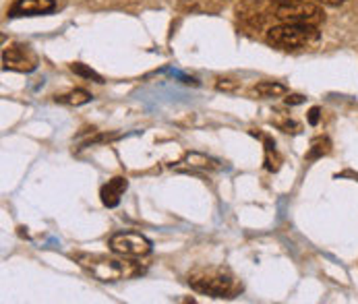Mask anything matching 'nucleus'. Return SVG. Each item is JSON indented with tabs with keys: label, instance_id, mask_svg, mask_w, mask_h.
Instances as JSON below:
<instances>
[{
	"label": "nucleus",
	"instance_id": "f257e3e1",
	"mask_svg": "<svg viewBox=\"0 0 358 304\" xmlns=\"http://www.w3.org/2000/svg\"><path fill=\"white\" fill-rule=\"evenodd\" d=\"M321 40L319 27L308 23H280L267 31V42L280 50H305Z\"/></svg>",
	"mask_w": 358,
	"mask_h": 304
},
{
	"label": "nucleus",
	"instance_id": "f03ea898",
	"mask_svg": "<svg viewBox=\"0 0 358 304\" xmlns=\"http://www.w3.org/2000/svg\"><path fill=\"white\" fill-rule=\"evenodd\" d=\"M189 284L195 292L213 298H230L238 290L236 280L224 267H199L189 275Z\"/></svg>",
	"mask_w": 358,
	"mask_h": 304
},
{
	"label": "nucleus",
	"instance_id": "7ed1b4c3",
	"mask_svg": "<svg viewBox=\"0 0 358 304\" xmlns=\"http://www.w3.org/2000/svg\"><path fill=\"white\" fill-rule=\"evenodd\" d=\"M79 263L100 282H118L122 277H131V275L139 273V269L131 261L112 259V256H103V254L79 256Z\"/></svg>",
	"mask_w": 358,
	"mask_h": 304
},
{
	"label": "nucleus",
	"instance_id": "20e7f679",
	"mask_svg": "<svg viewBox=\"0 0 358 304\" xmlns=\"http://www.w3.org/2000/svg\"><path fill=\"white\" fill-rule=\"evenodd\" d=\"M273 17L282 23H308V25H321L325 21V13L321 4L317 2H296V4H278L273 6Z\"/></svg>",
	"mask_w": 358,
	"mask_h": 304
},
{
	"label": "nucleus",
	"instance_id": "39448f33",
	"mask_svg": "<svg viewBox=\"0 0 358 304\" xmlns=\"http://www.w3.org/2000/svg\"><path fill=\"white\" fill-rule=\"evenodd\" d=\"M110 251L122 256H145L152 253V243L137 232H118L108 243Z\"/></svg>",
	"mask_w": 358,
	"mask_h": 304
},
{
	"label": "nucleus",
	"instance_id": "423d86ee",
	"mask_svg": "<svg viewBox=\"0 0 358 304\" xmlns=\"http://www.w3.org/2000/svg\"><path fill=\"white\" fill-rule=\"evenodd\" d=\"M36 66H38V58L27 46H10L2 52V68L4 71L31 73Z\"/></svg>",
	"mask_w": 358,
	"mask_h": 304
},
{
	"label": "nucleus",
	"instance_id": "0eeeda50",
	"mask_svg": "<svg viewBox=\"0 0 358 304\" xmlns=\"http://www.w3.org/2000/svg\"><path fill=\"white\" fill-rule=\"evenodd\" d=\"M56 8L54 0H17L8 8V17H34V15H46Z\"/></svg>",
	"mask_w": 358,
	"mask_h": 304
},
{
	"label": "nucleus",
	"instance_id": "6e6552de",
	"mask_svg": "<svg viewBox=\"0 0 358 304\" xmlns=\"http://www.w3.org/2000/svg\"><path fill=\"white\" fill-rule=\"evenodd\" d=\"M124 191H127V178L116 176V178L108 180V184H103L102 193H100L102 203L106 207H116L120 203V197L124 195Z\"/></svg>",
	"mask_w": 358,
	"mask_h": 304
},
{
	"label": "nucleus",
	"instance_id": "1a4fd4ad",
	"mask_svg": "<svg viewBox=\"0 0 358 304\" xmlns=\"http://www.w3.org/2000/svg\"><path fill=\"white\" fill-rule=\"evenodd\" d=\"M257 96L261 98H275V96H284L286 94V85L282 83H275V81H263V83H257L253 87Z\"/></svg>",
	"mask_w": 358,
	"mask_h": 304
},
{
	"label": "nucleus",
	"instance_id": "9d476101",
	"mask_svg": "<svg viewBox=\"0 0 358 304\" xmlns=\"http://www.w3.org/2000/svg\"><path fill=\"white\" fill-rule=\"evenodd\" d=\"M56 101L60 103H69V106H83V103H90L92 101V94H87L85 89H75L66 96H60L56 98Z\"/></svg>",
	"mask_w": 358,
	"mask_h": 304
},
{
	"label": "nucleus",
	"instance_id": "9b49d317",
	"mask_svg": "<svg viewBox=\"0 0 358 304\" xmlns=\"http://www.w3.org/2000/svg\"><path fill=\"white\" fill-rule=\"evenodd\" d=\"M280 164H282V159L275 152V143L271 139H265V168L269 172H275L280 168Z\"/></svg>",
	"mask_w": 358,
	"mask_h": 304
},
{
	"label": "nucleus",
	"instance_id": "f8f14e48",
	"mask_svg": "<svg viewBox=\"0 0 358 304\" xmlns=\"http://www.w3.org/2000/svg\"><path fill=\"white\" fill-rule=\"evenodd\" d=\"M331 152V143L327 141V139H315L313 141V145H310V152H308V159H319V157H323V155H327V153Z\"/></svg>",
	"mask_w": 358,
	"mask_h": 304
},
{
	"label": "nucleus",
	"instance_id": "ddd939ff",
	"mask_svg": "<svg viewBox=\"0 0 358 304\" xmlns=\"http://www.w3.org/2000/svg\"><path fill=\"white\" fill-rule=\"evenodd\" d=\"M71 71L75 73V75H81V77H85V79H94L96 83H103V79L96 73V71H92V68H87L85 64H81V62H75V64H71Z\"/></svg>",
	"mask_w": 358,
	"mask_h": 304
},
{
	"label": "nucleus",
	"instance_id": "4468645a",
	"mask_svg": "<svg viewBox=\"0 0 358 304\" xmlns=\"http://www.w3.org/2000/svg\"><path fill=\"white\" fill-rule=\"evenodd\" d=\"M215 87H217L220 92H234V89L238 87V83H236V81H230V79H220V81L215 83Z\"/></svg>",
	"mask_w": 358,
	"mask_h": 304
},
{
	"label": "nucleus",
	"instance_id": "2eb2a0df",
	"mask_svg": "<svg viewBox=\"0 0 358 304\" xmlns=\"http://www.w3.org/2000/svg\"><path fill=\"white\" fill-rule=\"evenodd\" d=\"M308 122H310V124H317V122H319V108H313V110L308 112Z\"/></svg>",
	"mask_w": 358,
	"mask_h": 304
},
{
	"label": "nucleus",
	"instance_id": "dca6fc26",
	"mask_svg": "<svg viewBox=\"0 0 358 304\" xmlns=\"http://www.w3.org/2000/svg\"><path fill=\"white\" fill-rule=\"evenodd\" d=\"M303 101H305L303 96H288V98H286V103H288V106H299V103H303Z\"/></svg>",
	"mask_w": 358,
	"mask_h": 304
},
{
	"label": "nucleus",
	"instance_id": "f3484780",
	"mask_svg": "<svg viewBox=\"0 0 358 304\" xmlns=\"http://www.w3.org/2000/svg\"><path fill=\"white\" fill-rule=\"evenodd\" d=\"M319 4H325V6H340V4H344L346 0H317Z\"/></svg>",
	"mask_w": 358,
	"mask_h": 304
},
{
	"label": "nucleus",
	"instance_id": "a211bd4d",
	"mask_svg": "<svg viewBox=\"0 0 358 304\" xmlns=\"http://www.w3.org/2000/svg\"><path fill=\"white\" fill-rule=\"evenodd\" d=\"M269 2H273V6H278V4H296V2H303V0H269Z\"/></svg>",
	"mask_w": 358,
	"mask_h": 304
}]
</instances>
